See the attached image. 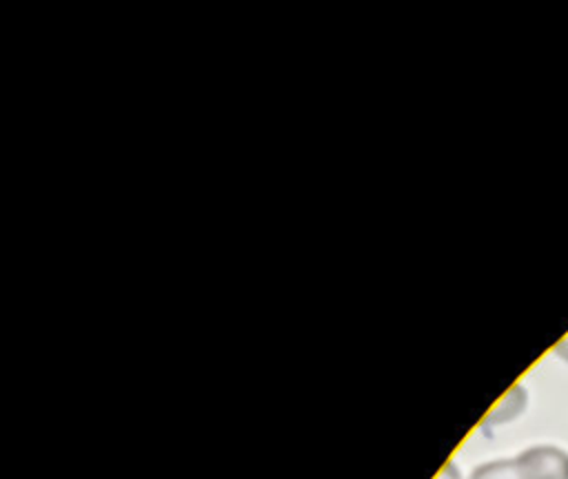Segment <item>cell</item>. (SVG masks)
Here are the masks:
<instances>
[{
	"instance_id": "4",
	"label": "cell",
	"mask_w": 568,
	"mask_h": 479,
	"mask_svg": "<svg viewBox=\"0 0 568 479\" xmlns=\"http://www.w3.org/2000/svg\"><path fill=\"white\" fill-rule=\"evenodd\" d=\"M555 355H559L561 359H566L568 361V335L555 346Z\"/></svg>"
},
{
	"instance_id": "3",
	"label": "cell",
	"mask_w": 568,
	"mask_h": 479,
	"mask_svg": "<svg viewBox=\"0 0 568 479\" xmlns=\"http://www.w3.org/2000/svg\"><path fill=\"white\" fill-rule=\"evenodd\" d=\"M435 479H462V477H459V472H457V468L453 463H446Z\"/></svg>"
},
{
	"instance_id": "1",
	"label": "cell",
	"mask_w": 568,
	"mask_h": 479,
	"mask_svg": "<svg viewBox=\"0 0 568 479\" xmlns=\"http://www.w3.org/2000/svg\"><path fill=\"white\" fill-rule=\"evenodd\" d=\"M468 479H568V452L555 446H535L513 459L481 463Z\"/></svg>"
},
{
	"instance_id": "2",
	"label": "cell",
	"mask_w": 568,
	"mask_h": 479,
	"mask_svg": "<svg viewBox=\"0 0 568 479\" xmlns=\"http://www.w3.org/2000/svg\"><path fill=\"white\" fill-rule=\"evenodd\" d=\"M526 406V390L521 386H513L501 399L499 404L488 412L486 424H501L508 421L513 417H517Z\"/></svg>"
}]
</instances>
